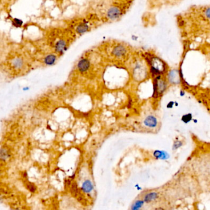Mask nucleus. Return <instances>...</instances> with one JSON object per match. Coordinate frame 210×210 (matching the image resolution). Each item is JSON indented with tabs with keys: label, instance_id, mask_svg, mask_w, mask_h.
<instances>
[{
	"label": "nucleus",
	"instance_id": "nucleus-22",
	"mask_svg": "<svg viewBox=\"0 0 210 210\" xmlns=\"http://www.w3.org/2000/svg\"><path fill=\"white\" fill-rule=\"evenodd\" d=\"M29 87H27V86H26V87H24L22 89H23V91H28V90H29Z\"/></svg>",
	"mask_w": 210,
	"mask_h": 210
},
{
	"label": "nucleus",
	"instance_id": "nucleus-1",
	"mask_svg": "<svg viewBox=\"0 0 210 210\" xmlns=\"http://www.w3.org/2000/svg\"><path fill=\"white\" fill-rule=\"evenodd\" d=\"M143 56L149 68V74L152 78L167 73V65L162 59L151 53H145Z\"/></svg>",
	"mask_w": 210,
	"mask_h": 210
},
{
	"label": "nucleus",
	"instance_id": "nucleus-6",
	"mask_svg": "<svg viewBox=\"0 0 210 210\" xmlns=\"http://www.w3.org/2000/svg\"><path fill=\"white\" fill-rule=\"evenodd\" d=\"M91 67V62L86 57H82L77 63L76 67L77 70L81 74L87 72Z\"/></svg>",
	"mask_w": 210,
	"mask_h": 210
},
{
	"label": "nucleus",
	"instance_id": "nucleus-7",
	"mask_svg": "<svg viewBox=\"0 0 210 210\" xmlns=\"http://www.w3.org/2000/svg\"><path fill=\"white\" fill-rule=\"evenodd\" d=\"M69 46L67 41L64 39H59L54 45V50L57 54L63 55L68 49Z\"/></svg>",
	"mask_w": 210,
	"mask_h": 210
},
{
	"label": "nucleus",
	"instance_id": "nucleus-15",
	"mask_svg": "<svg viewBox=\"0 0 210 210\" xmlns=\"http://www.w3.org/2000/svg\"><path fill=\"white\" fill-rule=\"evenodd\" d=\"M153 155L154 157L158 159H166L167 158L166 156H168L165 152L160 151H155L154 152Z\"/></svg>",
	"mask_w": 210,
	"mask_h": 210
},
{
	"label": "nucleus",
	"instance_id": "nucleus-5",
	"mask_svg": "<svg viewBox=\"0 0 210 210\" xmlns=\"http://www.w3.org/2000/svg\"><path fill=\"white\" fill-rule=\"evenodd\" d=\"M128 54L127 46L124 44L118 43L113 46L111 49V54L116 59H122L125 57Z\"/></svg>",
	"mask_w": 210,
	"mask_h": 210
},
{
	"label": "nucleus",
	"instance_id": "nucleus-13",
	"mask_svg": "<svg viewBox=\"0 0 210 210\" xmlns=\"http://www.w3.org/2000/svg\"><path fill=\"white\" fill-rule=\"evenodd\" d=\"M158 194L155 192H149L145 195L144 197V202L146 203H150L151 202H153L155 200L158 198Z\"/></svg>",
	"mask_w": 210,
	"mask_h": 210
},
{
	"label": "nucleus",
	"instance_id": "nucleus-9",
	"mask_svg": "<svg viewBox=\"0 0 210 210\" xmlns=\"http://www.w3.org/2000/svg\"><path fill=\"white\" fill-rule=\"evenodd\" d=\"M90 30H91V27L89 25L88 22L86 20L82 21L75 27V32L79 35H82L88 32Z\"/></svg>",
	"mask_w": 210,
	"mask_h": 210
},
{
	"label": "nucleus",
	"instance_id": "nucleus-4",
	"mask_svg": "<svg viewBox=\"0 0 210 210\" xmlns=\"http://www.w3.org/2000/svg\"><path fill=\"white\" fill-rule=\"evenodd\" d=\"M122 9L118 6H111L106 12V17L111 21H115L119 19L123 15Z\"/></svg>",
	"mask_w": 210,
	"mask_h": 210
},
{
	"label": "nucleus",
	"instance_id": "nucleus-12",
	"mask_svg": "<svg viewBox=\"0 0 210 210\" xmlns=\"http://www.w3.org/2000/svg\"><path fill=\"white\" fill-rule=\"evenodd\" d=\"M81 189L84 193H91L93 189V185L92 184V182L90 181V180H86V181L82 183Z\"/></svg>",
	"mask_w": 210,
	"mask_h": 210
},
{
	"label": "nucleus",
	"instance_id": "nucleus-18",
	"mask_svg": "<svg viewBox=\"0 0 210 210\" xmlns=\"http://www.w3.org/2000/svg\"><path fill=\"white\" fill-rule=\"evenodd\" d=\"M71 190L72 194L77 195V194L78 193V189H77V185L76 182H73V184H72Z\"/></svg>",
	"mask_w": 210,
	"mask_h": 210
},
{
	"label": "nucleus",
	"instance_id": "nucleus-16",
	"mask_svg": "<svg viewBox=\"0 0 210 210\" xmlns=\"http://www.w3.org/2000/svg\"><path fill=\"white\" fill-rule=\"evenodd\" d=\"M144 203H145L144 200H136L133 203V205H131V209H133V210H137V209H141V207L144 205Z\"/></svg>",
	"mask_w": 210,
	"mask_h": 210
},
{
	"label": "nucleus",
	"instance_id": "nucleus-14",
	"mask_svg": "<svg viewBox=\"0 0 210 210\" xmlns=\"http://www.w3.org/2000/svg\"><path fill=\"white\" fill-rule=\"evenodd\" d=\"M12 65H13V66L15 69H20L23 66V59H21L20 57H16L13 61Z\"/></svg>",
	"mask_w": 210,
	"mask_h": 210
},
{
	"label": "nucleus",
	"instance_id": "nucleus-3",
	"mask_svg": "<svg viewBox=\"0 0 210 210\" xmlns=\"http://www.w3.org/2000/svg\"><path fill=\"white\" fill-rule=\"evenodd\" d=\"M147 65L146 62L143 61H136L133 65V75L136 80H143L147 75Z\"/></svg>",
	"mask_w": 210,
	"mask_h": 210
},
{
	"label": "nucleus",
	"instance_id": "nucleus-17",
	"mask_svg": "<svg viewBox=\"0 0 210 210\" xmlns=\"http://www.w3.org/2000/svg\"><path fill=\"white\" fill-rule=\"evenodd\" d=\"M13 25L16 27H20L22 26L23 22L22 20L18 19V18H14L13 21Z\"/></svg>",
	"mask_w": 210,
	"mask_h": 210
},
{
	"label": "nucleus",
	"instance_id": "nucleus-8",
	"mask_svg": "<svg viewBox=\"0 0 210 210\" xmlns=\"http://www.w3.org/2000/svg\"><path fill=\"white\" fill-rule=\"evenodd\" d=\"M166 80L171 85H178L180 83V78L178 70L173 69L166 73Z\"/></svg>",
	"mask_w": 210,
	"mask_h": 210
},
{
	"label": "nucleus",
	"instance_id": "nucleus-11",
	"mask_svg": "<svg viewBox=\"0 0 210 210\" xmlns=\"http://www.w3.org/2000/svg\"><path fill=\"white\" fill-rule=\"evenodd\" d=\"M57 59L58 57L56 54L50 53L48 54L44 57L43 62L47 66H52L55 64L57 61Z\"/></svg>",
	"mask_w": 210,
	"mask_h": 210
},
{
	"label": "nucleus",
	"instance_id": "nucleus-10",
	"mask_svg": "<svg viewBox=\"0 0 210 210\" xmlns=\"http://www.w3.org/2000/svg\"><path fill=\"white\" fill-rule=\"evenodd\" d=\"M143 123L146 127L149 128H154L157 127L158 120L157 118L154 115H149L145 119Z\"/></svg>",
	"mask_w": 210,
	"mask_h": 210
},
{
	"label": "nucleus",
	"instance_id": "nucleus-20",
	"mask_svg": "<svg viewBox=\"0 0 210 210\" xmlns=\"http://www.w3.org/2000/svg\"><path fill=\"white\" fill-rule=\"evenodd\" d=\"M27 187H28V189H29V190L32 192H34L36 191V190H37V188H36L35 185H33V184H28L27 185Z\"/></svg>",
	"mask_w": 210,
	"mask_h": 210
},
{
	"label": "nucleus",
	"instance_id": "nucleus-19",
	"mask_svg": "<svg viewBox=\"0 0 210 210\" xmlns=\"http://www.w3.org/2000/svg\"><path fill=\"white\" fill-rule=\"evenodd\" d=\"M183 146V141H177L175 142L173 144V149H178L180 147Z\"/></svg>",
	"mask_w": 210,
	"mask_h": 210
},
{
	"label": "nucleus",
	"instance_id": "nucleus-2",
	"mask_svg": "<svg viewBox=\"0 0 210 210\" xmlns=\"http://www.w3.org/2000/svg\"><path fill=\"white\" fill-rule=\"evenodd\" d=\"M163 75H159L153 78V87L154 93L152 97L157 98L160 95L162 94L167 88L168 81L166 78L162 76Z\"/></svg>",
	"mask_w": 210,
	"mask_h": 210
},
{
	"label": "nucleus",
	"instance_id": "nucleus-21",
	"mask_svg": "<svg viewBox=\"0 0 210 210\" xmlns=\"http://www.w3.org/2000/svg\"><path fill=\"white\" fill-rule=\"evenodd\" d=\"M131 40H133V41H137L138 40V37H137L136 35H131Z\"/></svg>",
	"mask_w": 210,
	"mask_h": 210
}]
</instances>
